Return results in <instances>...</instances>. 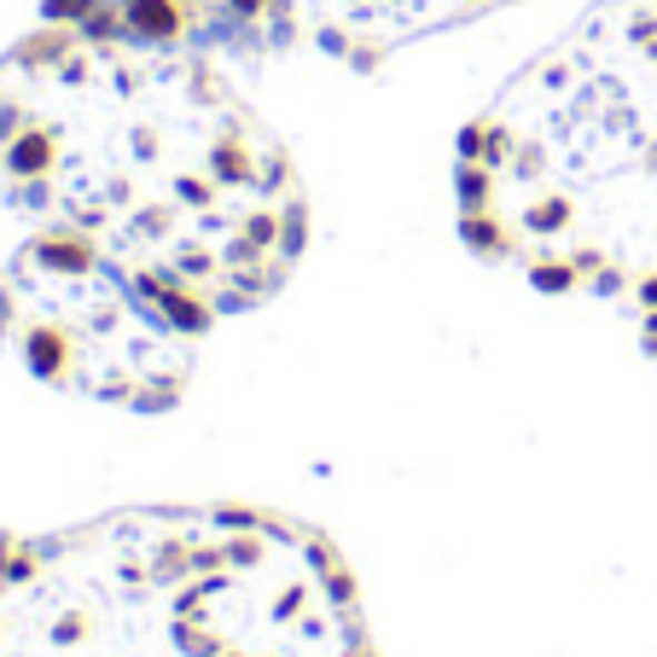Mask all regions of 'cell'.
Instances as JSON below:
<instances>
[{
    "label": "cell",
    "instance_id": "6da1fadb",
    "mask_svg": "<svg viewBox=\"0 0 657 657\" xmlns=\"http://www.w3.org/2000/svg\"><path fill=\"white\" fill-rule=\"evenodd\" d=\"M0 88V169L47 233L36 262L99 273L158 332H198L286 280L302 239L286 151L175 41L47 30Z\"/></svg>",
    "mask_w": 657,
    "mask_h": 657
}]
</instances>
